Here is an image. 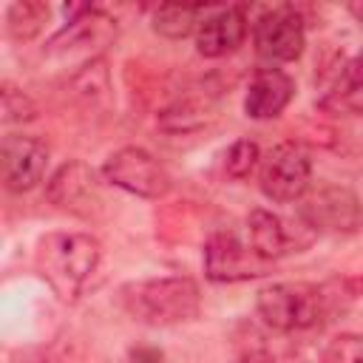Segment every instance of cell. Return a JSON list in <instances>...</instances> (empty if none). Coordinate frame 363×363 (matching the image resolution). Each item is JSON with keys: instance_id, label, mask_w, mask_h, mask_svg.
<instances>
[{"instance_id": "30bf717a", "label": "cell", "mask_w": 363, "mask_h": 363, "mask_svg": "<svg viewBox=\"0 0 363 363\" xmlns=\"http://www.w3.org/2000/svg\"><path fill=\"white\" fill-rule=\"evenodd\" d=\"M48 145L28 133H6L0 145L3 182L11 193H28L37 187L48 167Z\"/></svg>"}, {"instance_id": "277c9868", "label": "cell", "mask_w": 363, "mask_h": 363, "mask_svg": "<svg viewBox=\"0 0 363 363\" xmlns=\"http://www.w3.org/2000/svg\"><path fill=\"white\" fill-rule=\"evenodd\" d=\"M116 37V20L105 11L85 6L79 14L68 17V26H62L48 43H45V60L60 65L79 62L82 68L96 62V54Z\"/></svg>"}, {"instance_id": "5bb4252c", "label": "cell", "mask_w": 363, "mask_h": 363, "mask_svg": "<svg viewBox=\"0 0 363 363\" xmlns=\"http://www.w3.org/2000/svg\"><path fill=\"white\" fill-rule=\"evenodd\" d=\"M244 238L247 244L252 247V252L264 261H278L281 255L303 247L298 238H295V230L286 227V221L272 213V210H264V207H255L250 210L247 221H244Z\"/></svg>"}, {"instance_id": "6da1fadb", "label": "cell", "mask_w": 363, "mask_h": 363, "mask_svg": "<svg viewBox=\"0 0 363 363\" xmlns=\"http://www.w3.org/2000/svg\"><path fill=\"white\" fill-rule=\"evenodd\" d=\"M116 301L130 320L145 326H176L196 320L201 312V289L187 275L128 281Z\"/></svg>"}, {"instance_id": "d6986e66", "label": "cell", "mask_w": 363, "mask_h": 363, "mask_svg": "<svg viewBox=\"0 0 363 363\" xmlns=\"http://www.w3.org/2000/svg\"><path fill=\"white\" fill-rule=\"evenodd\" d=\"M255 167H261V147L252 139H235L224 153V173L230 179H247Z\"/></svg>"}, {"instance_id": "4fadbf2b", "label": "cell", "mask_w": 363, "mask_h": 363, "mask_svg": "<svg viewBox=\"0 0 363 363\" xmlns=\"http://www.w3.org/2000/svg\"><path fill=\"white\" fill-rule=\"evenodd\" d=\"M292 96H295V79L286 71H281L275 65L258 68L244 94V113L255 122L275 119L286 111Z\"/></svg>"}, {"instance_id": "9a60e30c", "label": "cell", "mask_w": 363, "mask_h": 363, "mask_svg": "<svg viewBox=\"0 0 363 363\" xmlns=\"http://www.w3.org/2000/svg\"><path fill=\"white\" fill-rule=\"evenodd\" d=\"M320 108L335 111V113L363 116V54L346 60L337 68V74L332 79V88L320 99Z\"/></svg>"}, {"instance_id": "9c48e42d", "label": "cell", "mask_w": 363, "mask_h": 363, "mask_svg": "<svg viewBox=\"0 0 363 363\" xmlns=\"http://www.w3.org/2000/svg\"><path fill=\"white\" fill-rule=\"evenodd\" d=\"M269 272V261L258 258L244 235L235 230H218L204 247V275L216 284H235L261 278Z\"/></svg>"}, {"instance_id": "52a82bcc", "label": "cell", "mask_w": 363, "mask_h": 363, "mask_svg": "<svg viewBox=\"0 0 363 363\" xmlns=\"http://www.w3.org/2000/svg\"><path fill=\"white\" fill-rule=\"evenodd\" d=\"M102 179L130 196L139 199H162L170 190V173L167 167L145 147L125 145L113 150L102 164Z\"/></svg>"}, {"instance_id": "8fae6325", "label": "cell", "mask_w": 363, "mask_h": 363, "mask_svg": "<svg viewBox=\"0 0 363 363\" xmlns=\"http://www.w3.org/2000/svg\"><path fill=\"white\" fill-rule=\"evenodd\" d=\"M45 199L77 216H91V210L102 201L99 196V173L88 167L85 162H65L54 170V176L45 184Z\"/></svg>"}, {"instance_id": "ba28073f", "label": "cell", "mask_w": 363, "mask_h": 363, "mask_svg": "<svg viewBox=\"0 0 363 363\" xmlns=\"http://www.w3.org/2000/svg\"><path fill=\"white\" fill-rule=\"evenodd\" d=\"M255 54L269 62H295L306 45V26L295 6H272L261 11L252 23Z\"/></svg>"}, {"instance_id": "2e32d148", "label": "cell", "mask_w": 363, "mask_h": 363, "mask_svg": "<svg viewBox=\"0 0 363 363\" xmlns=\"http://www.w3.org/2000/svg\"><path fill=\"white\" fill-rule=\"evenodd\" d=\"M213 6H182V3H164L156 6L150 14V28L164 37V40H184V37H196L199 26L204 23V17L210 14Z\"/></svg>"}, {"instance_id": "3957f363", "label": "cell", "mask_w": 363, "mask_h": 363, "mask_svg": "<svg viewBox=\"0 0 363 363\" xmlns=\"http://www.w3.org/2000/svg\"><path fill=\"white\" fill-rule=\"evenodd\" d=\"M255 312L275 332H303L318 326L332 312V295L315 284L281 281L258 289Z\"/></svg>"}, {"instance_id": "7a4b0ae2", "label": "cell", "mask_w": 363, "mask_h": 363, "mask_svg": "<svg viewBox=\"0 0 363 363\" xmlns=\"http://www.w3.org/2000/svg\"><path fill=\"white\" fill-rule=\"evenodd\" d=\"M102 261V244L91 233H48L37 241L34 267L62 298L77 301Z\"/></svg>"}, {"instance_id": "7c38bea8", "label": "cell", "mask_w": 363, "mask_h": 363, "mask_svg": "<svg viewBox=\"0 0 363 363\" xmlns=\"http://www.w3.org/2000/svg\"><path fill=\"white\" fill-rule=\"evenodd\" d=\"M247 37V14L241 6H213L196 31V51L207 60L233 54Z\"/></svg>"}, {"instance_id": "44dd1931", "label": "cell", "mask_w": 363, "mask_h": 363, "mask_svg": "<svg viewBox=\"0 0 363 363\" xmlns=\"http://www.w3.org/2000/svg\"><path fill=\"white\" fill-rule=\"evenodd\" d=\"M320 363H363V335L343 332L329 340Z\"/></svg>"}, {"instance_id": "5b68a950", "label": "cell", "mask_w": 363, "mask_h": 363, "mask_svg": "<svg viewBox=\"0 0 363 363\" xmlns=\"http://www.w3.org/2000/svg\"><path fill=\"white\" fill-rule=\"evenodd\" d=\"M298 218L312 233H332V235H352L363 227V201L354 190L343 184H315L298 201Z\"/></svg>"}, {"instance_id": "ac0fdd59", "label": "cell", "mask_w": 363, "mask_h": 363, "mask_svg": "<svg viewBox=\"0 0 363 363\" xmlns=\"http://www.w3.org/2000/svg\"><path fill=\"white\" fill-rule=\"evenodd\" d=\"M45 20H48V6H45V3H34V0L11 3L9 11H6L9 34H11L14 40H20V43L37 37Z\"/></svg>"}, {"instance_id": "7402d4cb", "label": "cell", "mask_w": 363, "mask_h": 363, "mask_svg": "<svg viewBox=\"0 0 363 363\" xmlns=\"http://www.w3.org/2000/svg\"><path fill=\"white\" fill-rule=\"evenodd\" d=\"M162 352L153 349V346H139L130 352V363H162Z\"/></svg>"}, {"instance_id": "e0dca14e", "label": "cell", "mask_w": 363, "mask_h": 363, "mask_svg": "<svg viewBox=\"0 0 363 363\" xmlns=\"http://www.w3.org/2000/svg\"><path fill=\"white\" fill-rule=\"evenodd\" d=\"M210 111H213V96L210 94H204V96H184V99H176L170 108H164L159 122H162L164 130L190 133V130H199L204 125Z\"/></svg>"}, {"instance_id": "8992f818", "label": "cell", "mask_w": 363, "mask_h": 363, "mask_svg": "<svg viewBox=\"0 0 363 363\" xmlns=\"http://www.w3.org/2000/svg\"><path fill=\"white\" fill-rule=\"evenodd\" d=\"M261 193L275 204H298L312 187V156L301 142H278L258 170Z\"/></svg>"}, {"instance_id": "ffe728a7", "label": "cell", "mask_w": 363, "mask_h": 363, "mask_svg": "<svg viewBox=\"0 0 363 363\" xmlns=\"http://www.w3.org/2000/svg\"><path fill=\"white\" fill-rule=\"evenodd\" d=\"M34 116H37L34 99L14 82H3V122L14 125V122H28Z\"/></svg>"}]
</instances>
